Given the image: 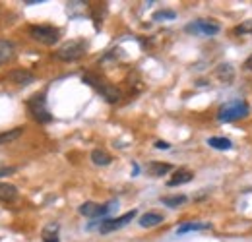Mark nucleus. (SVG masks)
Instances as JSON below:
<instances>
[{
	"mask_svg": "<svg viewBox=\"0 0 252 242\" xmlns=\"http://www.w3.org/2000/svg\"><path fill=\"white\" fill-rule=\"evenodd\" d=\"M59 231H61V225H59V223H49V225L43 229V233H41L43 242H61Z\"/></svg>",
	"mask_w": 252,
	"mask_h": 242,
	"instance_id": "14",
	"label": "nucleus"
},
{
	"mask_svg": "<svg viewBox=\"0 0 252 242\" xmlns=\"http://www.w3.org/2000/svg\"><path fill=\"white\" fill-rule=\"evenodd\" d=\"M194 179V173L189 171V169H179L175 171V175L167 181V186H181V184H187Z\"/></svg>",
	"mask_w": 252,
	"mask_h": 242,
	"instance_id": "12",
	"label": "nucleus"
},
{
	"mask_svg": "<svg viewBox=\"0 0 252 242\" xmlns=\"http://www.w3.org/2000/svg\"><path fill=\"white\" fill-rule=\"evenodd\" d=\"M233 33H235L237 37H243V35H252V20H245L243 24L235 26Z\"/></svg>",
	"mask_w": 252,
	"mask_h": 242,
	"instance_id": "22",
	"label": "nucleus"
},
{
	"mask_svg": "<svg viewBox=\"0 0 252 242\" xmlns=\"http://www.w3.org/2000/svg\"><path fill=\"white\" fill-rule=\"evenodd\" d=\"M185 30H187V33H192V35L210 37V35H216L221 30V26L214 20H196V22L189 24Z\"/></svg>",
	"mask_w": 252,
	"mask_h": 242,
	"instance_id": "7",
	"label": "nucleus"
},
{
	"mask_svg": "<svg viewBox=\"0 0 252 242\" xmlns=\"http://www.w3.org/2000/svg\"><path fill=\"white\" fill-rule=\"evenodd\" d=\"M113 206H115V204L99 206V204H95V202H86V204H82V206H80V213H82L84 217H92V219H97V217H103V215H107V213L113 210ZM115 208H117V206H115Z\"/></svg>",
	"mask_w": 252,
	"mask_h": 242,
	"instance_id": "9",
	"label": "nucleus"
},
{
	"mask_svg": "<svg viewBox=\"0 0 252 242\" xmlns=\"http://www.w3.org/2000/svg\"><path fill=\"white\" fill-rule=\"evenodd\" d=\"M161 204L167 206V208H181L183 204H187V196H183V194H177V196H163V198H161Z\"/></svg>",
	"mask_w": 252,
	"mask_h": 242,
	"instance_id": "21",
	"label": "nucleus"
},
{
	"mask_svg": "<svg viewBox=\"0 0 252 242\" xmlns=\"http://www.w3.org/2000/svg\"><path fill=\"white\" fill-rule=\"evenodd\" d=\"M92 161H94V165H97V167H107V165H111L113 157L105 151V150H94L92 151Z\"/></svg>",
	"mask_w": 252,
	"mask_h": 242,
	"instance_id": "18",
	"label": "nucleus"
},
{
	"mask_svg": "<svg viewBox=\"0 0 252 242\" xmlns=\"http://www.w3.org/2000/svg\"><path fill=\"white\" fill-rule=\"evenodd\" d=\"M86 49H88V43L84 39H72V41H66L64 45L59 47L55 57L63 62H76L86 55Z\"/></svg>",
	"mask_w": 252,
	"mask_h": 242,
	"instance_id": "3",
	"label": "nucleus"
},
{
	"mask_svg": "<svg viewBox=\"0 0 252 242\" xmlns=\"http://www.w3.org/2000/svg\"><path fill=\"white\" fill-rule=\"evenodd\" d=\"M208 146L214 148V150H220V151H227V150L233 148V144H231L229 138H218V136L210 138V140H208Z\"/></svg>",
	"mask_w": 252,
	"mask_h": 242,
	"instance_id": "19",
	"label": "nucleus"
},
{
	"mask_svg": "<svg viewBox=\"0 0 252 242\" xmlns=\"http://www.w3.org/2000/svg\"><path fill=\"white\" fill-rule=\"evenodd\" d=\"M134 217H136V210L125 213V215H121V217H115V219H103V221L99 223V233H101V235H109V233H113V231H119V229L126 227Z\"/></svg>",
	"mask_w": 252,
	"mask_h": 242,
	"instance_id": "6",
	"label": "nucleus"
},
{
	"mask_svg": "<svg viewBox=\"0 0 252 242\" xmlns=\"http://www.w3.org/2000/svg\"><path fill=\"white\" fill-rule=\"evenodd\" d=\"M18 198V188L8 182H0V202H14Z\"/></svg>",
	"mask_w": 252,
	"mask_h": 242,
	"instance_id": "15",
	"label": "nucleus"
},
{
	"mask_svg": "<svg viewBox=\"0 0 252 242\" xmlns=\"http://www.w3.org/2000/svg\"><path fill=\"white\" fill-rule=\"evenodd\" d=\"M6 82L14 84V86H30L35 82V74L30 70H22V68H16V70H10L6 76H4Z\"/></svg>",
	"mask_w": 252,
	"mask_h": 242,
	"instance_id": "8",
	"label": "nucleus"
},
{
	"mask_svg": "<svg viewBox=\"0 0 252 242\" xmlns=\"http://www.w3.org/2000/svg\"><path fill=\"white\" fill-rule=\"evenodd\" d=\"M22 134H24V128H12V130H6V132H0V146L16 142Z\"/></svg>",
	"mask_w": 252,
	"mask_h": 242,
	"instance_id": "20",
	"label": "nucleus"
},
{
	"mask_svg": "<svg viewBox=\"0 0 252 242\" xmlns=\"http://www.w3.org/2000/svg\"><path fill=\"white\" fill-rule=\"evenodd\" d=\"M26 4H41V0H26Z\"/></svg>",
	"mask_w": 252,
	"mask_h": 242,
	"instance_id": "26",
	"label": "nucleus"
},
{
	"mask_svg": "<svg viewBox=\"0 0 252 242\" xmlns=\"http://www.w3.org/2000/svg\"><path fill=\"white\" fill-rule=\"evenodd\" d=\"M214 76L220 80L221 84H231L233 80H235V68L231 66V64H220L218 68H216V72H214Z\"/></svg>",
	"mask_w": 252,
	"mask_h": 242,
	"instance_id": "11",
	"label": "nucleus"
},
{
	"mask_svg": "<svg viewBox=\"0 0 252 242\" xmlns=\"http://www.w3.org/2000/svg\"><path fill=\"white\" fill-rule=\"evenodd\" d=\"M212 225L210 223H198V221H189L185 225H181L177 229V235H185V233H190V231H210Z\"/></svg>",
	"mask_w": 252,
	"mask_h": 242,
	"instance_id": "16",
	"label": "nucleus"
},
{
	"mask_svg": "<svg viewBox=\"0 0 252 242\" xmlns=\"http://www.w3.org/2000/svg\"><path fill=\"white\" fill-rule=\"evenodd\" d=\"M161 221H163V215L158 212H148L144 213L142 217H140V227H144V229H152V227H158L161 225Z\"/></svg>",
	"mask_w": 252,
	"mask_h": 242,
	"instance_id": "13",
	"label": "nucleus"
},
{
	"mask_svg": "<svg viewBox=\"0 0 252 242\" xmlns=\"http://www.w3.org/2000/svg\"><path fill=\"white\" fill-rule=\"evenodd\" d=\"M84 82L88 84V86H92L107 103H119L121 99H123V91L119 90V88H115L113 84H107L105 80H101V78H97L94 74H86L84 76Z\"/></svg>",
	"mask_w": 252,
	"mask_h": 242,
	"instance_id": "2",
	"label": "nucleus"
},
{
	"mask_svg": "<svg viewBox=\"0 0 252 242\" xmlns=\"http://www.w3.org/2000/svg\"><path fill=\"white\" fill-rule=\"evenodd\" d=\"M177 18V12L175 10H159L154 14V20L156 22H163V20H175Z\"/></svg>",
	"mask_w": 252,
	"mask_h": 242,
	"instance_id": "23",
	"label": "nucleus"
},
{
	"mask_svg": "<svg viewBox=\"0 0 252 242\" xmlns=\"http://www.w3.org/2000/svg\"><path fill=\"white\" fill-rule=\"evenodd\" d=\"M30 37L41 45H57L61 39V30L53 26H32Z\"/></svg>",
	"mask_w": 252,
	"mask_h": 242,
	"instance_id": "5",
	"label": "nucleus"
},
{
	"mask_svg": "<svg viewBox=\"0 0 252 242\" xmlns=\"http://www.w3.org/2000/svg\"><path fill=\"white\" fill-rule=\"evenodd\" d=\"M171 169H173V167H171L169 163H159V161H152V163L148 165V173H150L152 177H163V175H167Z\"/></svg>",
	"mask_w": 252,
	"mask_h": 242,
	"instance_id": "17",
	"label": "nucleus"
},
{
	"mask_svg": "<svg viewBox=\"0 0 252 242\" xmlns=\"http://www.w3.org/2000/svg\"><path fill=\"white\" fill-rule=\"evenodd\" d=\"M28 109H30L33 119L37 122H41V124H47V122L53 121V115H51V111L47 107V99H45L43 93L33 95L32 99L28 101Z\"/></svg>",
	"mask_w": 252,
	"mask_h": 242,
	"instance_id": "4",
	"label": "nucleus"
},
{
	"mask_svg": "<svg viewBox=\"0 0 252 242\" xmlns=\"http://www.w3.org/2000/svg\"><path fill=\"white\" fill-rule=\"evenodd\" d=\"M245 68H247L249 72H252V55L249 57V59H247V62H245Z\"/></svg>",
	"mask_w": 252,
	"mask_h": 242,
	"instance_id": "25",
	"label": "nucleus"
},
{
	"mask_svg": "<svg viewBox=\"0 0 252 242\" xmlns=\"http://www.w3.org/2000/svg\"><path fill=\"white\" fill-rule=\"evenodd\" d=\"M14 57H16V47H14V43L8 41V39H0V66L12 62Z\"/></svg>",
	"mask_w": 252,
	"mask_h": 242,
	"instance_id": "10",
	"label": "nucleus"
},
{
	"mask_svg": "<svg viewBox=\"0 0 252 242\" xmlns=\"http://www.w3.org/2000/svg\"><path fill=\"white\" fill-rule=\"evenodd\" d=\"M251 113V107L243 99H233L225 105H221L218 111V121L220 122H237L241 119H247Z\"/></svg>",
	"mask_w": 252,
	"mask_h": 242,
	"instance_id": "1",
	"label": "nucleus"
},
{
	"mask_svg": "<svg viewBox=\"0 0 252 242\" xmlns=\"http://www.w3.org/2000/svg\"><path fill=\"white\" fill-rule=\"evenodd\" d=\"M156 148H158V150H169L171 146H169L167 142H163V140H159V142H156Z\"/></svg>",
	"mask_w": 252,
	"mask_h": 242,
	"instance_id": "24",
	"label": "nucleus"
}]
</instances>
